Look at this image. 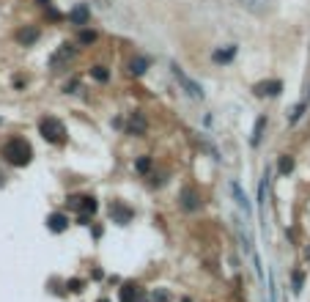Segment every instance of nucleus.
Masks as SVG:
<instances>
[{
  "label": "nucleus",
  "instance_id": "nucleus-1",
  "mask_svg": "<svg viewBox=\"0 0 310 302\" xmlns=\"http://www.w3.org/2000/svg\"><path fill=\"white\" fill-rule=\"evenodd\" d=\"M0 157H3V162H8V165H14V168H25V165L33 162V146H30L25 137L14 135L0 146Z\"/></svg>",
  "mask_w": 310,
  "mask_h": 302
},
{
  "label": "nucleus",
  "instance_id": "nucleus-2",
  "mask_svg": "<svg viewBox=\"0 0 310 302\" xmlns=\"http://www.w3.org/2000/svg\"><path fill=\"white\" fill-rule=\"evenodd\" d=\"M39 135L47 143H52V146H60V143H66L69 132H66V124L60 119H55V116H42V119H39Z\"/></svg>",
  "mask_w": 310,
  "mask_h": 302
},
{
  "label": "nucleus",
  "instance_id": "nucleus-3",
  "mask_svg": "<svg viewBox=\"0 0 310 302\" xmlns=\"http://www.w3.org/2000/svg\"><path fill=\"white\" fill-rule=\"evenodd\" d=\"M170 69H173V77L179 80V83H181V88H184L187 94L192 96V99H203V88H201V85H198L192 77H187V74H184V69H181L179 63H173Z\"/></svg>",
  "mask_w": 310,
  "mask_h": 302
},
{
  "label": "nucleus",
  "instance_id": "nucleus-4",
  "mask_svg": "<svg viewBox=\"0 0 310 302\" xmlns=\"http://www.w3.org/2000/svg\"><path fill=\"white\" fill-rule=\"evenodd\" d=\"M179 206L184 209V212H198V209L203 206L201 192H198L195 187H184V190L179 192Z\"/></svg>",
  "mask_w": 310,
  "mask_h": 302
},
{
  "label": "nucleus",
  "instance_id": "nucleus-5",
  "mask_svg": "<svg viewBox=\"0 0 310 302\" xmlns=\"http://www.w3.org/2000/svg\"><path fill=\"white\" fill-rule=\"evenodd\" d=\"M132 217H135V212H132V206H126L124 201L110 203V220H113L115 225H129Z\"/></svg>",
  "mask_w": 310,
  "mask_h": 302
},
{
  "label": "nucleus",
  "instance_id": "nucleus-6",
  "mask_svg": "<svg viewBox=\"0 0 310 302\" xmlns=\"http://www.w3.org/2000/svg\"><path fill=\"white\" fill-rule=\"evenodd\" d=\"M118 302H149V297H146V289H140L137 283H124L118 291Z\"/></svg>",
  "mask_w": 310,
  "mask_h": 302
},
{
  "label": "nucleus",
  "instance_id": "nucleus-7",
  "mask_svg": "<svg viewBox=\"0 0 310 302\" xmlns=\"http://www.w3.org/2000/svg\"><path fill=\"white\" fill-rule=\"evenodd\" d=\"M96 198L94 195H72L69 198V209H74V212H80V214H94L96 212Z\"/></svg>",
  "mask_w": 310,
  "mask_h": 302
},
{
  "label": "nucleus",
  "instance_id": "nucleus-8",
  "mask_svg": "<svg viewBox=\"0 0 310 302\" xmlns=\"http://www.w3.org/2000/svg\"><path fill=\"white\" fill-rule=\"evenodd\" d=\"M47 228L52 234H63L66 228H69V214L66 212H52V214H47Z\"/></svg>",
  "mask_w": 310,
  "mask_h": 302
},
{
  "label": "nucleus",
  "instance_id": "nucleus-9",
  "mask_svg": "<svg viewBox=\"0 0 310 302\" xmlns=\"http://www.w3.org/2000/svg\"><path fill=\"white\" fill-rule=\"evenodd\" d=\"M72 58H74V47H69V44H60V50L52 55V58H50V66H52L55 71H60V66L69 63Z\"/></svg>",
  "mask_w": 310,
  "mask_h": 302
},
{
  "label": "nucleus",
  "instance_id": "nucleus-10",
  "mask_svg": "<svg viewBox=\"0 0 310 302\" xmlns=\"http://www.w3.org/2000/svg\"><path fill=\"white\" fill-rule=\"evenodd\" d=\"M253 91H256V96H261V99L263 96H277L283 91V83L280 80H263V83H258Z\"/></svg>",
  "mask_w": 310,
  "mask_h": 302
},
{
  "label": "nucleus",
  "instance_id": "nucleus-11",
  "mask_svg": "<svg viewBox=\"0 0 310 302\" xmlns=\"http://www.w3.org/2000/svg\"><path fill=\"white\" fill-rule=\"evenodd\" d=\"M39 36H42V30H39V28H33V25H25V28L17 33V42L22 44V47H30V44L39 42Z\"/></svg>",
  "mask_w": 310,
  "mask_h": 302
},
{
  "label": "nucleus",
  "instance_id": "nucleus-12",
  "mask_svg": "<svg viewBox=\"0 0 310 302\" xmlns=\"http://www.w3.org/2000/svg\"><path fill=\"white\" fill-rule=\"evenodd\" d=\"M88 19H91V8H88V6H77V8H72V11H69V22L77 25V28H85V25H88Z\"/></svg>",
  "mask_w": 310,
  "mask_h": 302
},
{
  "label": "nucleus",
  "instance_id": "nucleus-13",
  "mask_svg": "<svg viewBox=\"0 0 310 302\" xmlns=\"http://www.w3.org/2000/svg\"><path fill=\"white\" fill-rule=\"evenodd\" d=\"M233 58H236V44H228L225 50H214V53H211V60H214V63H231Z\"/></svg>",
  "mask_w": 310,
  "mask_h": 302
},
{
  "label": "nucleus",
  "instance_id": "nucleus-14",
  "mask_svg": "<svg viewBox=\"0 0 310 302\" xmlns=\"http://www.w3.org/2000/svg\"><path fill=\"white\" fill-rule=\"evenodd\" d=\"M129 135H146V116L140 110L132 113L129 119Z\"/></svg>",
  "mask_w": 310,
  "mask_h": 302
},
{
  "label": "nucleus",
  "instance_id": "nucleus-15",
  "mask_svg": "<svg viewBox=\"0 0 310 302\" xmlns=\"http://www.w3.org/2000/svg\"><path fill=\"white\" fill-rule=\"evenodd\" d=\"M146 69H149V60H146V58H140V55L129 60V74H135V77H143V74H146Z\"/></svg>",
  "mask_w": 310,
  "mask_h": 302
},
{
  "label": "nucleus",
  "instance_id": "nucleus-16",
  "mask_svg": "<svg viewBox=\"0 0 310 302\" xmlns=\"http://www.w3.org/2000/svg\"><path fill=\"white\" fill-rule=\"evenodd\" d=\"M245 8H250L253 14H261V11H266V3L269 0H239Z\"/></svg>",
  "mask_w": 310,
  "mask_h": 302
},
{
  "label": "nucleus",
  "instance_id": "nucleus-17",
  "mask_svg": "<svg viewBox=\"0 0 310 302\" xmlns=\"http://www.w3.org/2000/svg\"><path fill=\"white\" fill-rule=\"evenodd\" d=\"M263 129H266V116H261V119L256 121V129H253V146H258L261 143V137H263Z\"/></svg>",
  "mask_w": 310,
  "mask_h": 302
},
{
  "label": "nucleus",
  "instance_id": "nucleus-18",
  "mask_svg": "<svg viewBox=\"0 0 310 302\" xmlns=\"http://www.w3.org/2000/svg\"><path fill=\"white\" fill-rule=\"evenodd\" d=\"M277 171H280V176H288V173L294 171V157L283 154V157H280V162H277Z\"/></svg>",
  "mask_w": 310,
  "mask_h": 302
},
{
  "label": "nucleus",
  "instance_id": "nucleus-19",
  "mask_svg": "<svg viewBox=\"0 0 310 302\" xmlns=\"http://www.w3.org/2000/svg\"><path fill=\"white\" fill-rule=\"evenodd\" d=\"M91 77L99 80V83H107V80H110V71L104 69V66H94V69H91Z\"/></svg>",
  "mask_w": 310,
  "mask_h": 302
},
{
  "label": "nucleus",
  "instance_id": "nucleus-20",
  "mask_svg": "<svg viewBox=\"0 0 310 302\" xmlns=\"http://www.w3.org/2000/svg\"><path fill=\"white\" fill-rule=\"evenodd\" d=\"M77 42L83 44V47L94 44V42H96V30H88V28H85V30H80V39H77Z\"/></svg>",
  "mask_w": 310,
  "mask_h": 302
},
{
  "label": "nucleus",
  "instance_id": "nucleus-21",
  "mask_svg": "<svg viewBox=\"0 0 310 302\" xmlns=\"http://www.w3.org/2000/svg\"><path fill=\"white\" fill-rule=\"evenodd\" d=\"M233 195H236L239 206L245 209V212H250V203H247V198H245V192H242V187H239V184H233Z\"/></svg>",
  "mask_w": 310,
  "mask_h": 302
},
{
  "label": "nucleus",
  "instance_id": "nucleus-22",
  "mask_svg": "<svg viewBox=\"0 0 310 302\" xmlns=\"http://www.w3.org/2000/svg\"><path fill=\"white\" fill-rule=\"evenodd\" d=\"M151 302H170V294H167L165 289H159V291H154V294H151Z\"/></svg>",
  "mask_w": 310,
  "mask_h": 302
},
{
  "label": "nucleus",
  "instance_id": "nucleus-23",
  "mask_svg": "<svg viewBox=\"0 0 310 302\" xmlns=\"http://www.w3.org/2000/svg\"><path fill=\"white\" fill-rule=\"evenodd\" d=\"M66 289H69V291H74V294H80V291H83V280L72 278L69 283H66Z\"/></svg>",
  "mask_w": 310,
  "mask_h": 302
},
{
  "label": "nucleus",
  "instance_id": "nucleus-24",
  "mask_svg": "<svg viewBox=\"0 0 310 302\" xmlns=\"http://www.w3.org/2000/svg\"><path fill=\"white\" fill-rule=\"evenodd\" d=\"M135 168H137V171H140V173H146V171H149V168H151V160H149V157H140Z\"/></svg>",
  "mask_w": 310,
  "mask_h": 302
},
{
  "label": "nucleus",
  "instance_id": "nucleus-25",
  "mask_svg": "<svg viewBox=\"0 0 310 302\" xmlns=\"http://www.w3.org/2000/svg\"><path fill=\"white\" fill-rule=\"evenodd\" d=\"M302 280H305L302 272H294V291H302Z\"/></svg>",
  "mask_w": 310,
  "mask_h": 302
},
{
  "label": "nucleus",
  "instance_id": "nucleus-26",
  "mask_svg": "<svg viewBox=\"0 0 310 302\" xmlns=\"http://www.w3.org/2000/svg\"><path fill=\"white\" fill-rule=\"evenodd\" d=\"M302 110H305V105H297V107H294V113H291V121H297L299 116H302Z\"/></svg>",
  "mask_w": 310,
  "mask_h": 302
},
{
  "label": "nucleus",
  "instance_id": "nucleus-27",
  "mask_svg": "<svg viewBox=\"0 0 310 302\" xmlns=\"http://www.w3.org/2000/svg\"><path fill=\"white\" fill-rule=\"evenodd\" d=\"M39 6H50V0H36Z\"/></svg>",
  "mask_w": 310,
  "mask_h": 302
}]
</instances>
